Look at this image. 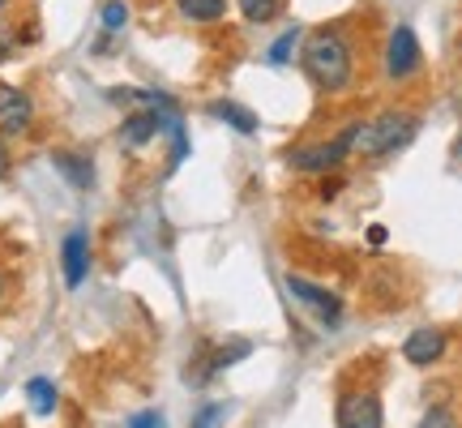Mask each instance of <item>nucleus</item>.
Wrapping results in <instances>:
<instances>
[{
	"mask_svg": "<svg viewBox=\"0 0 462 428\" xmlns=\"http://www.w3.org/2000/svg\"><path fill=\"white\" fill-rule=\"evenodd\" d=\"M304 69H309V78H313L317 90H343L351 82V73H356V51L346 43L343 31H317L309 34V43H304Z\"/></svg>",
	"mask_w": 462,
	"mask_h": 428,
	"instance_id": "obj_1",
	"label": "nucleus"
},
{
	"mask_svg": "<svg viewBox=\"0 0 462 428\" xmlns=\"http://www.w3.org/2000/svg\"><path fill=\"white\" fill-rule=\"evenodd\" d=\"M415 129H420V120H415L411 112H381L377 120L360 125L356 150H360L364 159H385V154H394V150L407 146L415 137Z\"/></svg>",
	"mask_w": 462,
	"mask_h": 428,
	"instance_id": "obj_2",
	"label": "nucleus"
},
{
	"mask_svg": "<svg viewBox=\"0 0 462 428\" xmlns=\"http://www.w3.org/2000/svg\"><path fill=\"white\" fill-rule=\"evenodd\" d=\"M356 137H360V120H356V125H346L334 142H317V146L291 150V167H296V172H334V167L356 150Z\"/></svg>",
	"mask_w": 462,
	"mask_h": 428,
	"instance_id": "obj_3",
	"label": "nucleus"
},
{
	"mask_svg": "<svg viewBox=\"0 0 462 428\" xmlns=\"http://www.w3.org/2000/svg\"><path fill=\"white\" fill-rule=\"evenodd\" d=\"M334 424L338 428H385V415H381L377 395L368 390H351V395L338 398L334 407Z\"/></svg>",
	"mask_w": 462,
	"mask_h": 428,
	"instance_id": "obj_4",
	"label": "nucleus"
},
{
	"mask_svg": "<svg viewBox=\"0 0 462 428\" xmlns=\"http://www.w3.org/2000/svg\"><path fill=\"white\" fill-rule=\"evenodd\" d=\"M287 292H291L309 313H317L321 326H334V321L343 317V300L334 296V292H326V287H317V283L300 279V274H287Z\"/></svg>",
	"mask_w": 462,
	"mask_h": 428,
	"instance_id": "obj_5",
	"label": "nucleus"
},
{
	"mask_svg": "<svg viewBox=\"0 0 462 428\" xmlns=\"http://www.w3.org/2000/svg\"><path fill=\"white\" fill-rule=\"evenodd\" d=\"M420 39H415L411 26H394L390 34V48H385V73L394 78V82H407L415 69H420Z\"/></svg>",
	"mask_w": 462,
	"mask_h": 428,
	"instance_id": "obj_6",
	"label": "nucleus"
},
{
	"mask_svg": "<svg viewBox=\"0 0 462 428\" xmlns=\"http://www.w3.org/2000/svg\"><path fill=\"white\" fill-rule=\"evenodd\" d=\"M31 99L17 90V86H5L0 82V133L5 137H17V133L31 129Z\"/></svg>",
	"mask_w": 462,
	"mask_h": 428,
	"instance_id": "obj_7",
	"label": "nucleus"
},
{
	"mask_svg": "<svg viewBox=\"0 0 462 428\" xmlns=\"http://www.w3.org/2000/svg\"><path fill=\"white\" fill-rule=\"evenodd\" d=\"M60 262H65V283L69 287H82L86 270H90V236L82 228H73L60 245Z\"/></svg>",
	"mask_w": 462,
	"mask_h": 428,
	"instance_id": "obj_8",
	"label": "nucleus"
},
{
	"mask_svg": "<svg viewBox=\"0 0 462 428\" xmlns=\"http://www.w3.org/2000/svg\"><path fill=\"white\" fill-rule=\"evenodd\" d=\"M402 356L411 364H420V368H429V364H437L441 356H446V334L441 330H415V334H407V343H402Z\"/></svg>",
	"mask_w": 462,
	"mask_h": 428,
	"instance_id": "obj_9",
	"label": "nucleus"
},
{
	"mask_svg": "<svg viewBox=\"0 0 462 428\" xmlns=\"http://www.w3.org/2000/svg\"><path fill=\"white\" fill-rule=\"evenodd\" d=\"M210 116L215 120H227L236 133H257V116L248 112V107H240V103H231V99H218V103H210Z\"/></svg>",
	"mask_w": 462,
	"mask_h": 428,
	"instance_id": "obj_10",
	"label": "nucleus"
},
{
	"mask_svg": "<svg viewBox=\"0 0 462 428\" xmlns=\"http://www.w3.org/2000/svg\"><path fill=\"white\" fill-rule=\"evenodd\" d=\"M26 398H31V407L39 415L56 412V386H51L48 377H31V381H26Z\"/></svg>",
	"mask_w": 462,
	"mask_h": 428,
	"instance_id": "obj_11",
	"label": "nucleus"
},
{
	"mask_svg": "<svg viewBox=\"0 0 462 428\" xmlns=\"http://www.w3.org/2000/svg\"><path fill=\"white\" fill-rule=\"evenodd\" d=\"M56 167L69 176V184H78V189H90V181H95V172H90V163H86L82 154H56Z\"/></svg>",
	"mask_w": 462,
	"mask_h": 428,
	"instance_id": "obj_12",
	"label": "nucleus"
},
{
	"mask_svg": "<svg viewBox=\"0 0 462 428\" xmlns=\"http://www.w3.org/2000/svg\"><path fill=\"white\" fill-rule=\"evenodd\" d=\"M227 9V0H180V14L193 22H218Z\"/></svg>",
	"mask_w": 462,
	"mask_h": 428,
	"instance_id": "obj_13",
	"label": "nucleus"
},
{
	"mask_svg": "<svg viewBox=\"0 0 462 428\" xmlns=\"http://www.w3.org/2000/svg\"><path fill=\"white\" fill-rule=\"evenodd\" d=\"M240 14L253 22V26H262L270 17L279 14V0H240Z\"/></svg>",
	"mask_w": 462,
	"mask_h": 428,
	"instance_id": "obj_14",
	"label": "nucleus"
},
{
	"mask_svg": "<svg viewBox=\"0 0 462 428\" xmlns=\"http://www.w3.org/2000/svg\"><path fill=\"white\" fill-rule=\"evenodd\" d=\"M125 22H129V9H125V0H107V5H103V31H107V34L125 31Z\"/></svg>",
	"mask_w": 462,
	"mask_h": 428,
	"instance_id": "obj_15",
	"label": "nucleus"
},
{
	"mask_svg": "<svg viewBox=\"0 0 462 428\" xmlns=\"http://www.w3.org/2000/svg\"><path fill=\"white\" fill-rule=\"evenodd\" d=\"M296 43H300V26H291V31H287L279 43L270 48V65H287V56L296 51Z\"/></svg>",
	"mask_w": 462,
	"mask_h": 428,
	"instance_id": "obj_16",
	"label": "nucleus"
},
{
	"mask_svg": "<svg viewBox=\"0 0 462 428\" xmlns=\"http://www.w3.org/2000/svg\"><path fill=\"white\" fill-rule=\"evenodd\" d=\"M420 428H458V420H454L446 407H429L424 420H420Z\"/></svg>",
	"mask_w": 462,
	"mask_h": 428,
	"instance_id": "obj_17",
	"label": "nucleus"
},
{
	"mask_svg": "<svg viewBox=\"0 0 462 428\" xmlns=\"http://www.w3.org/2000/svg\"><path fill=\"white\" fill-rule=\"evenodd\" d=\"M223 420V403H206L198 415H193V428H218Z\"/></svg>",
	"mask_w": 462,
	"mask_h": 428,
	"instance_id": "obj_18",
	"label": "nucleus"
},
{
	"mask_svg": "<svg viewBox=\"0 0 462 428\" xmlns=\"http://www.w3.org/2000/svg\"><path fill=\"white\" fill-rule=\"evenodd\" d=\"M129 428H163V415H159V412H142V415H133Z\"/></svg>",
	"mask_w": 462,
	"mask_h": 428,
	"instance_id": "obj_19",
	"label": "nucleus"
},
{
	"mask_svg": "<svg viewBox=\"0 0 462 428\" xmlns=\"http://www.w3.org/2000/svg\"><path fill=\"white\" fill-rule=\"evenodd\" d=\"M368 245H385V228H381V223L377 228H368Z\"/></svg>",
	"mask_w": 462,
	"mask_h": 428,
	"instance_id": "obj_20",
	"label": "nucleus"
},
{
	"mask_svg": "<svg viewBox=\"0 0 462 428\" xmlns=\"http://www.w3.org/2000/svg\"><path fill=\"white\" fill-rule=\"evenodd\" d=\"M0 176H9V150L0 146Z\"/></svg>",
	"mask_w": 462,
	"mask_h": 428,
	"instance_id": "obj_21",
	"label": "nucleus"
},
{
	"mask_svg": "<svg viewBox=\"0 0 462 428\" xmlns=\"http://www.w3.org/2000/svg\"><path fill=\"white\" fill-rule=\"evenodd\" d=\"M0 296H5V274H0Z\"/></svg>",
	"mask_w": 462,
	"mask_h": 428,
	"instance_id": "obj_22",
	"label": "nucleus"
},
{
	"mask_svg": "<svg viewBox=\"0 0 462 428\" xmlns=\"http://www.w3.org/2000/svg\"><path fill=\"white\" fill-rule=\"evenodd\" d=\"M0 5H5V0H0Z\"/></svg>",
	"mask_w": 462,
	"mask_h": 428,
	"instance_id": "obj_23",
	"label": "nucleus"
}]
</instances>
